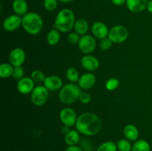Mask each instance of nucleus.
<instances>
[{
	"label": "nucleus",
	"instance_id": "e433bc0d",
	"mask_svg": "<svg viewBox=\"0 0 152 151\" xmlns=\"http://www.w3.org/2000/svg\"><path fill=\"white\" fill-rule=\"evenodd\" d=\"M60 1H62V2L63 3H70V2H72V1H74V0H59Z\"/></svg>",
	"mask_w": 152,
	"mask_h": 151
},
{
	"label": "nucleus",
	"instance_id": "6ab92c4d",
	"mask_svg": "<svg viewBox=\"0 0 152 151\" xmlns=\"http://www.w3.org/2000/svg\"><path fill=\"white\" fill-rule=\"evenodd\" d=\"M80 141V133L77 130H69L68 133L65 134V142L68 146H74L77 145V144Z\"/></svg>",
	"mask_w": 152,
	"mask_h": 151
},
{
	"label": "nucleus",
	"instance_id": "393cba45",
	"mask_svg": "<svg viewBox=\"0 0 152 151\" xmlns=\"http://www.w3.org/2000/svg\"><path fill=\"white\" fill-rule=\"evenodd\" d=\"M65 75H66L67 78L72 83L78 81L80 78L78 71H77V69H75L74 68H68V69L66 70Z\"/></svg>",
	"mask_w": 152,
	"mask_h": 151
},
{
	"label": "nucleus",
	"instance_id": "6e6552de",
	"mask_svg": "<svg viewBox=\"0 0 152 151\" xmlns=\"http://www.w3.org/2000/svg\"><path fill=\"white\" fill-rule=\"evenodd\" d=\"M77 118L76 112L71 107L63 108L59 113V118L65 127H71L75 125Z\"/></svg>",
	"mask_w": 152,
	"mask_h": 151
},
{
	"label": "nucleus",
	"instance_id": "4468645a",
	"mask_svg": "<svg viewBox=\"0 0 152 151\" xmlns=\"http://www.w3.org/2000/svg\"><path fill=\"white\" fill-rule=\"evenodd\" d=\"M34 81L30 77H24L19 80L17 83V89L22 94H28L32 93L34 89Z\"/></svg>",
	"mask_w": 152,
	"mask_h": 151
},
{
	"label": "nucleus",
	"instance_id": "1a4fd4ad",
	"mask_svg": "<svg viewBox=\"0 0 152 151\" xmlns=\"http://www.w3.org/2000/svg\"><path fill=\"white\" fill-rule=\"evenodd\" d=\"M22 25V18L17 14L10 15L4 20L2 24L4 30L13 32L17 30Z\"/></svg>",
	"mask_w": 152,
	"mask_h": 151
},
{
	"label": "nucleus",
	"instance_id": "7c9ffc66",
	"mask_svg": "<svg viewBox=\"0 0 152 151\" xmlns=\"http://www.w3.org/2000/svg\"><path fill=\"white\" fill-rule=\"evenodd\" d=\"M112 41L108 37H106L105 38H102L99 41V47L103 50H107L110 49L112 46Z\"/></svg>",
	"mask_w": 152,
	"mask_h": 151
},
{
	"label": "nucleus",
	"instance_id": "c9c22d12",
	"mask_svg": "<svg viewBox=\"0 0 152 151\" xmlns=\"http://www.w3.org/2000/svg\"><path fill=\"white\" fill-rule=\"evenodd\" d=\"M147 10H148L149 13H152V0H149L148 4V7H147Z\"/></svg>",
	"mask_w": 152,
	"mask_h": 151
},
{
	"label": "nucleus",
	"instance_id": "412c9836",
	"mask_svg": "<svg viewBox=\"0 0 152 151\" xmlns=\"http://www.w3.org/2000/svg\"><path fill=\"white\" fill-rule=\"evenodd\" d=\"M47 42L50 45L54 46L57 44L60 41V33L57 29H52L48 33L47 36H46Z\"/></svg>",
	"mask_w": 152,
	"mask_h": 151
},
{
	"label": "nucleus",
	"instance_id": "bb28decb",
	"mask_svg": "<svg viewBox=\"0 0 152 151\" xmlns=\"http://www.w3.org/2000/svg\"><path fill=\"white\" fill-rule=\"evenodd\" d=\"M31 78L34 80V82L36 83H42L44 82L45 80V76L44 73L42 72L39 70H34L32 73H31Z\"/></svg>",
	"mask_w": 152,
	"mask_h": 151
},
{
	"label": "nucleus",
	"instance_id": "39448f33",
	"mask_svg": "<svg viewBox=\"0 0 152 151\" xmlns=\"http://www.w3.org/2000/svg\"><path fill=\"white\" fill-rule=\"evenodd\" d=\"M108 37L113 43L120 44L127 40L129 37V31L127 28L123 25H115L109 30Z\"/></svg>",
	"mask_w": 152,
	"mask_h": 151
},
{
	"label": "nucleus",
	"instance_id": "f8f14e48",
	"mask_svg": "<svg viewBox=\"0 0 152 151\" xmlns=\"http://www.w3.org/2000/svg\"><path fill=\"white\" fill-rule=\"evenodd\" d=\"M91 31L93 36L98 39H102L108 36L109 30L108 26L102 22H96L92 25Z\"/></svg>",
	"mask_w": 152,
	"mask_h": 151
},
{
	"label": "nucleus",
	"instance_id": "9b49d317",
	"mask_svg": "<svg viewBox=\"0 0 152 151\" xmlns=\"http://www.w3.org/2000/svg\"><path fill=\"white\" fill-rule=\"evenodd\" d=\"M81 66L89 72H94L99 67V62L96 57L87 54L83 56L80 61Z\"/></svg>",
	"mask_w": 152,
	"mask_h": 151
},
{
	"label": "nucleus",
	"instance_id": "c756f323",
	"mask_svg": "<svg viewBox=\"0 0 152 151\" xmlns=\"http://www.w3.org/2000/svg\"><path fill=\"white\" fill-rule=\"evenodd\" d=\"M24 74H25V70H24L22 66L19 67H14L13 72V76H12L15 78V79L20 80L21 78H24Z\"/></svg>",
	"mask_w": 152,
	"mask_h": 151
},
{
	"label": "nucleus",
	"instance_id": "a211bd4d",
	"mask_svg": "<svg viewBox=\"0 0 152 151\" xmlns=\"http://www.w3.org/2000/svg\"><path fill=\"white\" fill-rule=\"evenodd\" d=\"M12 7L15 13L19 16H24L28 13V4L25 0H13Z\"/></svg>",
	"mask_w": 152,
	"mask_h": 151
},
{
	"label": "nucleus",
	"instance_id": "2f4dec72",
	"mask_svg": "<svg viewBox=\"0 0 152 151\" xmlns=\"http://www.w3.org/2000/svg\"><path fill=\"white\" fill-rule=\"evenodd\" d=\"M80 37L81 36H80V35H79L77 33L71 32L69 33L68 35V41H69L71 44H78L79 41H80Z\"/></svg>",
	"mask_w": 152,
	"mask_h": 151
},
{
	"label": "nucleus",
	"instance_id": "f03ea898",
	"mask_svg": "<svg viewBox=\"0 0 152 151\" xmlns=\"http://www.w3.org/2000/svg\"><path fill=\"white\" fill-rule=\"evenodd\" d=\"M76 19L74 12L68 8L61 10L54 21V27L59 32L68 33L74 28Z\"/></svg>",
	"mask_w": 152,
	"mask_h": 151
},
{
	"label": "nucleus",
	"instance_id": "2eb2a0df",
	"mask_svg": "<svg viewBox=\"0 0 152 151\" xmlns=\"http://www.w3.org/2000/svg\"><path fill=\"white\" fill-rule=\"evenodd\" d=\"M96 77L91 73H87L80 76L78 81V85L83 90H89L96 84Z\"/></svg>",
	"mask_w": 152,
	"mask_h": 151
},
{
	"label": "nucleus",
	"instance_id": "423d86ee",
	"mask_svg": "<svg viewBox=\"0 0 152 151\" xmlns=\"http://www.w3.org/2000/svg\"><path fill=\"white\" fill-rule=\"evenodd\" d=\"M49 97L48 90L45 86H37L31 93V102L34 105L40 107L47 102Z\"/></svg>",
	"mask_w": 152,
	"mask_h": 151
},
{
	"label": "nucleus",
	"instance_id": "9d476101",
	"mask_svg": "<svg viewBox=\"0 0 152 151\" xmlns=\"http://www.w3.org/2000/svg\"><path fill=\"white\" fill-rule=\"evenodd\" d=\"M25 53L23 49L16 47L13 49L9 54V62L13 67L22 66L25 61Z\"/></svg>",
	"mask_w": 152,
	"mask_h": 151
},
{
	"label": "nucleus",
	"instance_id": "cd10ccee",
	"mask_svg": "<svg viewBox=\"0 0 152 151\" xmlns=\"http://www.w3.org/2000/svg\"><path fill=\"white\" fill-rule=\"evenodd\" d=\"M119 84H120V81L117 78H111L108 79L105 83V88L109 91H112L118 87Z\"/></svg>",
	"mask_w": 152,
	"mask_h": 151
},
{
	"label": "nucleus",
	"instance_id": "20e7f679",
	"mask_svg": "<svg viewBox=\"0 0 152 151\" xmlns=\"http://www.w3.org/2000/svg\"><path fill=\"white\" fill-rule=\"evenodd\" d=\"M82 93L80 86L74 83H70L62 86L59 90V99L61 102L65 105H71L79 100Z\"/></svg>",
	"mask_w": 152,
	"mask_h": 151
},
{
	"label": "nucleus",
	"instance_id": "ddd939ff",
	"mask_svg": "<svg viewBox=\"0 0 152 151\" xmlns=\"http://www.w3.org/2000/svg\"><path fill=\"white\" fill-rule=\"evenodd\" d=\"M149 0H127L126 6L132 13H141L147 9Z\"/></svg>",
	"mask_w": 152,
	"mask_h": 151
},
{
	"label": "nucleus",
	"instance_id": "f704fd0d",
	"mask_svg": "<svg viewBox=\"0 0 152 151\" xmlns=\"http://www.w3.org/2000/svg\"><path fill=\"white\" fill-rule=\"evenodd\" d=\"M113 4L116 6H122L124 4H126L127 0H111Z\"/></svg>",
	"mask_w": 152,
	"mask_h": 151
},
{
	"label": "nucleus",
	"instance_id": "72a5a7b5",
	"mask_svg": "<svg viewBox=\"0 0 152 151\" xmlns=\"http://www.w3.org/2000/svg\"><path fill=\"white\" fill-rule=\"evenodd\" d=\"M65 151H83V149L77 145H74V146H68L66 148Z\"/></svg>",
	"mask_w": 152,
	"mask_h": 151
},
{
	"label": "nucleus",
	"instance_id": "5701e85b",
	"mask_svg": "<svg viewBox=\"0 0 152 151\" xmlns=\"http://www.w3.org/2000/svg\"><path fill=\"white\" fill-rule=\"evenodd\" d=\"M14 67L10 63H2L0 65V76L3 78H7L13 76Z\"/></svg>",
	"mask_w": 152,
	"mask_h": 151
},
{
	"label": "nucleus",
	"instance_id": "f3484780",
	"mask_svg": "<svg viewBox=\"0 0 152 151\" xmlns=\"http://www.w3.org/2000/svg\"><path fill=\"white\" fill-rule=\"evenodd\" d=\"M123 134L126 139L130 142H136L139 138V130L136 126L133 124H128L123 129Z\"/></svg>",
	"mask_w": 152,
	"mask_h": 151
},
{
	"label": "nucleus",
	"instance_id": "4be33fe9",
	"mask_svg": "<svg viewBox=\"0 0 152 151\" xmlns=\"http://www.w3.org/2000/svg\"><path fill=\"white\" fill-rule=\"evenodd\" d=\"M132 151H151V146L147 141L140 139L137 140L132 145Z\"/></svg>",
	"mask_w": 152,
	"mask_h": 151
},
{
	"label": "nucleus",
	"instance_id": "473e14b6",
	"mask_svg": "<svg viewBox=\"0 0 152 151\" xmlns=\"http://www.w3.org/2000/svg\"><path fill=\"white\" fill-rule=\"evenodd\" d=\"M79 101L82 104L87 105V104L90 103L91 101V96L87 92H82L81 95L80 96V99H79Z\"/></svg>",
	"mask_w": 152,
	"mask_h": 151
},
{
	"label": "nucleus",
	"instance_id": "b1692460",
	"mask_svg": "<svg viewBox=\"0 0 152 151\" xmlns=\"http://www.w3.org/2000/svg\"><path fill=\"white\" fill-rule=\"evenodd\" d=\"M117 144L114 142L108 141L101 144L96 149V151H117Z\"/></svg>",
	"mask_w": 152,
	"mask_h": 151
},
{
	"label": "nucleus",
	"instance_id": "c85d7f7f",
	"mask_svg": "<svg viewBox=\"0 0 152 151\" xmlns=\"http://www.w3.org/2000/svg\"><path fill=\"white\" fill-rule=\"evenodd\" d=\"M43 4L48 11H53L57 7V0H44Z\"/></svg>",
	"mask_w": 152,
	"mask_h": 151
},
{
	"label": "nucleus",
	"instance_id": "7ed1b4c3",
	"mask_svg": "<svg viewBox=\"0 0 152 151\" xmlns=\"http://www.w3.org/2000/svg\"><path fill=\"white\" fill-rule=\"evenodd\" d=\"M22 25L30 35L35 36L41 32L43 27V19L39 13L30 12L22 18Z\"/></svg>",
	"mask_w": 152,
	"mask_h": 151
},
{
	"label": "nucleus",
	"instance_id": "f257e3e1",
	"mask_svg": "<svg viewBox=\"0 0 152 151\" xmlns=\"http://www.w3.org/2000/svg\"><path fill=\"white\" fill-rule=\"evenodd\" d=\"M102 125L100 118L92 113H85L79 115L75 124L79 133L87 136H93L99 133Z\"/></svg>",
	"mask_w": 152,
	"mask_h": 151
},
{
	"label": "nucleus",
	"instance_id": "dca6fc26",
	"mask_svg": "<svg viewBox=\"0 0 152 151\" xmlns=\"http://www.w3.org/2000/svg\"><path fill=\"white\" fill-rule=\"evenodd\" d=\"M43 83L45 87L50 91H56L62 87V80L57 76H48Z\"/></svg>",
	"mask_w": 152,
	"mask_h": 151
},
{
	"label": "nucleus",
	"instance_id": "aec40b11",
	"mask_svg": "<svg viewBox=\"0 0 152 151\" xmlns=\"http://www.w3.org/2000/svg\"><path fill=\"white\" fill-rule=\"evenodd\" d=\"M74 28L75 30V32L77 33L79 35L84 36L88 31V22H87V20L84 19H79L76 20Z\"/></svg>",
	"mask_w": 152,
	"mask_h": 151
},
{
	"label": "nucleus",
	"instance_id": "a878e982",
	"mask_svg": "<svg viewBox=\"0 0 152 151\" xmlns=\"http://www.w3.org/2000/svg\"><path fill=\"white\" fill-rule=\"evenodd\" d=\"M116 144L119 151H132V144L128 139H120Z\"/></svg>",
	"mask_w": 152,
	"mask_h": 151
},
{
	"label": "nucleus",
	"instance_id": "0eeeda50",
	"mask_svg": "<svg viewBox=\"0 0 152 151\" xmlns=\"http://www.w3.org/2000/svg\"><path fill=\"white\" fill-rule=\"evenodd\" d=\"M78 45L80 51L87 55L94 51L96 47V42L94 36L86 34L84 36H81Z\"/></svg>",
	"mask_w": 152,
	"mask_h": 151
}]
</instances>
